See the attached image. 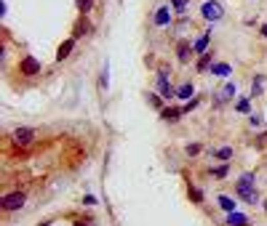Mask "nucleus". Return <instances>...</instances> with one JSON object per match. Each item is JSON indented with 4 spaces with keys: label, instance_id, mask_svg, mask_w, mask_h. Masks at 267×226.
<instances>
[{
    "label": "nucleus",
    "instance_id": "1",
    "mask_svg": "<svg viewBox=\"0 0 267 226\" xmlns=\"http://www.w3.org/2000/svg\"><path fill=\"white\" fill-rule=\"evenodd\" d=\"M235 194L246 202V205H257L259 202V192H257V176L251 171L243 173L238 181H235Z\"/></svg>",
    "mask_w": 267,
    "mask_h": 226
},
{
    "label": "nucleus",
    "instance_id": "2",
    "mask_svg": "<svg viewBox=\"0 0 267 226\" xmlns=\"http://www.w3.org/2000/svg\"><path fill=\"white\" fill-rule=\"evenodd\" d=\"M155 91H158L166 101L177 99V88L171 86V69H168V67H160V72H158V77H155Z\"/></svg>",
    "mask_w": 267,
    "mask_h": 226
},
{
    "label": "nucleus",
    "instance_id": "3",
    "mask_svg": "<svg viewBox=\"0 0 267 226\" xmlns=\"http://www.w3.org/2000/svg\"><path fill=\"white\" fill-rule=\"evenodd\" d=\"M25 202H27V192H8V194L0 197V210L14 213V210H21Z\"/></svg>",
    "mask_w": 267,
    "mask_h": 226
},
{
    "label": "nucleus",
    "instance_id": "4",
    "mask_svg": "<svg viewBox=\"0 0 267 226\" xmlns=\"http://www.w3.org/2000/svg\"><path fill=\"white\" fill-rule=\"evenodd\" d=\"M201 16L214 24V21H219V19L225 16V6L219 3V0H206V3L201 6Z\"/></svg>",
    "mask_w": 267,
    "mask_h": 226
},
{
    "label": "nucleus",
    "instance_id": "5",
    "mask_svg": "<svg viewBox=\"0 0 267 226\" xmlns=\"http://www.w3.org/2000/svg\"><path fill=\"white\" fill-rule=\"evenodd\" d=\"M40 69H43V64H40L35 56H21V59H19V72H21V75L35 77V75H40Z\"/></svg>",
    "mask_w": 267,
    "mask_h": 226
},
{
    "label": "nucleus",
    "instance_id": "6",
    "mask_svg": "<svg viewBox=\"0 0 267 226\" xmlns=\"http://www.w3.org/2000/svg\"><path fill=\"white\" fill-rule=\"evenodd\" d=\"M235 96H238V86H235V82H225V86L214 93V104L219 106V104H225V101H233Z\"/></svg>",
    "mask_w": 267,
    "mask_h": 226
},
{
    "label": "nucleus",
    "instance_id": "7",
    "mask_svg": "<svg viewBox=\"0 0 267 226\" xmlns=\"http://www.w3.org/2000/svg\"><path fill=\"white\" fill-rule=\"evenodd\" d=\"M32 138H35V130L32 128H16L14 133H11V141H14L16 147H27Z\"/></svg>",
    "mask_w": 267,
    "mask_h": 226
},
{
    "label": "nucleus",
    "instance_id": "8",
    "mask_svg": "<svg viewBox=\"0 0 267 226\" xmlns=\"http://www.w3.org/2000/svg\"><path fill=\"white\" fill-rule=\"evenodd\" d=\"M192 43L190 40H179V45H177V59H179V64H190L192 62Z\"/></svg>",
    "mask_w": 267,
    "mask_h": 226
},
{
    "label": "nucleus",
    "instance_id": "9",
    "mask_svg": "<svg viewBox=\"0 0 267 226\" xmlns=\"http://www.w3.org/2000/svg\"><path fill=\"white\" fill-rule=\"evenodd\" d=\"M88 32H91L88 14H80V16H78V21H75V27H72V38L78 40V38H83V35H88Z\"/></svg>",
    "mask_w": 267,
    "mask_h": 226
},
{
    "label": "nucleus",
    "instance_id": "10",
    "mask_svg": "<svg viewBox=\"0 0 267 226\" xmlns=\"http://www.w3.org/2000/svg\"><path fill=\"white\" fill-rule=\"evenodd\" d=\"M153 24L155 27H168L171 24V6H160L153 16Z\"/></svg>",
    "mask_w": 267,
    "mask_h": 226
},
{
    "label": "nucleus",
    "instance_id": "11",
    "mask_svg": "<svg viewBox=\"0 0 267 226\" xmlns=\"http://www.w3.org/2000/svg\"><path fill=\"white\" fill-rule=\"evenodd\" d=\"M208 43H211V30H206V32L201 35V38L192 43V51L198 53V56H201V53H206V51H208Z\"/></svg>",
    "mask_w": 267,
    "mask_h": 226
},
{
    "label": "nucleus",
    "instance_id": "12",
    "mask_svg": "<svg viewBox=\"0 0 267 226\" xmlns=\"http://www.w3.org/2000/svg\"><path fill=\"white\" fill-rule=\"evenodd\" d=\"M72 48H75V38H67L62 45H59V51H56V62H64V59L69 56V53H72Z\"/></svg>",
    "mask_w": 267,
    "mask_h": 226
},
{
    "label": "nucleus",
    "instance_id": "13",
    "mask_svg": "<svg viewBox=\"0 0 267 226\" xmlns=\"http://www.w3.org/2000/svg\"><path fill=\"white\" fill-rule=\"evenodd\" d=\"M233 154H235V149H233V147H219V149H211V157H214V160H219V162H230V160H233Z\"/></svg>",
    "mask_w": 267,
    "mask_h": 226
},
{
    "label": "nucleus",
    "instance_id": "14",
    "mask_svg": "<svg viewBox=\"0 0 267 226\" xmlns=\"http://www.w3.org/2000/svg\"><path fill=\"white\" fill-rule=\"evenodd\" d=\"M251 223L246 218V213H240V210H233V213H227V226H246Z\"/></svg>",
    "mask_w": 267,
    "mask_h": 226
},
{
    "label": "nucleus",
    "instance_id": "15",
    "mask_svg": "<svg viewBox=\"0 0 267 226\" xmlns=\"http://www.w3.org/2000/svg\"><path fill=\"white\" fill-rule=\"evenodd\" d=\"M211 64H214V53L206 51V53L198 56V64H195V69H198V72H206V69H211Z\"/></svg>",
    "mask_w": 267,
    "mask_h": 226
},
{
    "label": "nucleus",
    "instance_id": "16",
    "mask_svg": "<svg viewBox=\"0 0 267 226\" xmlns=\"http://www.w3.org/2000/svg\"><path fill=\"white\" fill-rule=\"evenodd\" d=\"M211 72H214V77H227L230 72H233V64H227V62H214V64H211Z\"/></svg>",
    "mask_w": 267,
    "mask_h": 226
},
{
    "label": "nucleus",
    "instance_id": "17",
    "mask_svg": "<svg viewBox=\"0 0 267 226\" xmlns=\"http://www.w3.org/2000/svg\"><path fill=\"white\" fill-rule=\"evenodd\" d=\"M182 115H184L182 106H166V109H160V117H163V120H171V123H177Z\"/></svg>",
    "mask_w": 267,
    "mask_h": 226
},
{
    "label": "nucleus",
    "instance_id": "18",
    "mask_svg": "<svg viewBox=\"0 0 267 226\" xmlns=\"http://www.w3.org/2000/svg\"><path fill=\"white\" fill-rule=\"evenodd\" d=\"M192 96H195V86H192V82H182V86L177 88V99L187 101V99H192Z\"/></svg>",
    "mask_w": 267,
    "mask_h": 226
},
{
    "label": "nucleus",
    "instance_id": "19",
    "mask_svg": "<svg viewBox=\"0 0 267 226\" xmlns=\"http://www.w3.org/2000/svg\"><path fill=\"white\" fill-rule=\"evenodd\" d=\"M227 173H230V162H219V165H214V168L208 171V176L216 178V181L219 178H227Z\"/></svg>",
    "mask_w": 267,
    "mask_h": 226
},
{
    "label": "nucleus",
    "instance_id": "20",
    "mask_svg": "<svg viewBox=\"0 0 267 226\" xmlns=\"http://www.w3.org/2000/svg\"><path fill=\"white\" fill-rule=\"evenodd\" d=\"M187 200L192 202V205H201V202H203V189L190 186V189H187Z\"/></svg>",
    "mask_w": 267,
    "mask_h": 226
},
{
    "label": "nucleus",
    "instance_id": "21",
    "mask_svg": "<svg viewBox=\"0 0 267 226\" xmlns=\"http://www.w3.org/2000/svg\"><path fill=\"white\" fill-rule=\"evenodd\" d=\"M216 202H219V208H222L225 213L238 210V208H235V200H230V197H225V194H219V197H216Z\"/></svg>",
    "mask_w": 267,
    "mask_h": 226
},
{
    "label": "nucleus",
    "instance_id": "22",
    "mask_svg": "<svg viewBox=\"0 0 267 226\" xmlns=\"http://www.w3.org/2000/svg\"><path fill=\"white\" fill-rule=\"evenodd\" d=\"M147 101H150V104H153V106H155V109H166V106H163V101H166V99H163V96H160V93H158V91H150V93H147Z\"/></svg>",
    "mask_w": 267,
    "mask_h": 226
},
{
    "label": "nucleus",
    "instance_id": "23",
    "mask_svg": "<svg viewBox=\"0 0 267 226\" xmlns=\"http://www.w3.org/2000/svg\"><path fill=\"white\" fill-rule=\"evenodd\" d=\"M201 152H203V144H201V141H190V144L184 147V154H187V157H198Z\"/></svg>",
    "mask_w": 267,
    "mask_h": 226
},
{
    "label": "nucleus",
    "instance_id": "24",
    "mask_svg": "<svg viewBox=\"0 0 267 226\" xmlns=\"http://www.w3.org/2000/svg\"><path fill=\"white\" fill-rule=\"evenodd\" d=\"M235 109H238L240 115H251V99H246V96H240V99L235 101Z\"/></svg>",
    "mask_w": 267,
    "mask_h": 226
},
{
    "label": "nucleus",
    "instance_id": "25",
    "mask_svg": "<svg viewBox=\"0 0 267 226\" xmlns=\"http://www.w3.org/2000/svg\"><path fill=\"white\" fill-rule=\"evenodd\" d=\"M107 86H110V64H104L102 67V75H99V88L107 91Z\"/></svg>",
    "mask_w": 267,
    "mask_h": 226
},
{
    "label": "nucleus",
    "instance_id": "26",
    "mask_svg": "<svg viewBox=\"0 0 267 226\" xmlns=\"http://www.w3.org/2000/svg\"><path fill=\"white\" fill-rule=\"evenodd\" d=\"M262 91H264V77L257 75L254 77V86H251V96H262Z\"/></svg>",
    "mask_w": 267,
    "mask_h": 226
},
{
    "label": "nucleus",
    "instance_id": "27",
    "mask_svg": "<svg viewBox=\"0 0 267 226\" xmlns=\"http://www.w3.org/2000/svg\"><path fill=\"white\" fill-rule=\"evenodd\" d=\"M198 104H201V96H192V99H187L182 104V112L187 115V112H192V109H198Z\"/></svg>",
    "mask_w": 267,
    "mask_h": 226
},
{
    "label": "nucleus",
    "instance_id": "28",
    "mask_svg": "<svg viewBox=\"0 0 267 226\" xmlns=\"http://www.w3.org/2000/svg\"><path fill=\"white\" fill-rule=\"evenodd\" d=\"M75 6H78L80 14H88V11L94 8V0H75Z\"/></svg>",
    "mask_w": 267,
    "mask_h": 226
},
{
    "label": "nucleus",
    "instance_id": "29",
    "mask_svg": "<svg viewBox=\"0 0 267 226\" xmlns=\"http://www.w3.org/2000/svg\"><path fill=\"white\" fill-rule=\"evenodd\" d=\"M187 6H190V0H171V8L177 11V14H184Z\"/></svg>",
    "mask_w": 267,
    "mask_h": 226
},
{
    "label": "nucleus",
    "instance_id": "30",
    "mask_svg": "<svg viewBox=\"0 0 267 226\" xmlns=\"http://www.w3.org/2000/svg\"><path fill=\"white\" fill-rule=\"evenodd\" d=\"M254 149H267V130H262V133L254 138Z\"/></svg>",
    "mask_w": 267,
    "mask_h": 226
},
{
    "label": "nucleus",
    "instance_id": "31",
    "mask_svg": "<svg viewBox=\"0 0 267 226\" xmlns=\"http://www.w3.org/2000/svg\"><path fill=\"white\" fill-rule=\"evenodd\" d=\"M249 123H251V128L262 130V125H264V117H262V115H249Z\"/></svg>",
    "mask_w": 267,
    "mask_h": 226
},
{
    "label": "nucleus",
    "instance_id": "32",
    "mask_svg": "<svg viewBox=\"0 0 267 226\" xmlns=\"http://www.w3.org/2000/svg\"><path fill=\"white\" fill-rule=\"evenodd\" d=\"M83 205H96V197L94 194H86L83 197Z\"/></svg>",
    "mask_w": 267,
    "mask_h": 226
},
{
    "label": "nucleus",
    "instance_id": "33",
    "mask_svg": "<svg viewBox=\"0 0 267 226\" xmlns=\"http://www.w3.org/2000/svg\"><path fill=\"white\" fill-rule=\"evenodd\" d=\"M259 32H262V38H267V24H262V30H259Z\"/></svg>",
    "mask_w": 267,
    "mask_h": 226
},
{
    "label": "nucleus",
    "instance_id": "34",
    "mask_svg": "<svg viewBox=\"0 0 267 226\" xmlns=\"http://www.w3.org/2000/svg\"><path fill=\"white\" fill-rule=\"evenodd\" d=\"M72 226H88V223H83V221H75Z\"/></svg>",
    "mask_w": 267,
    "mask_h": 226
},
{
    "label": "nucleus",
    "instance_id": "35",
    "mask_svg": "<svg viewBox=\"0 0 267 226\" xmlns=\"http://www.w3.org/2000/svg\"><path fill=\"white\" fill-rule=\"evenodd\" d=\"M38 226H51V221H43V223H38Z\"/></svg>",
    "mask_w": 267,
    "mask_h": 226
},
{
    "label": "nucleus",
    "instance_id": "36",
    "mask_svg": "<svg viewBox=\"0 0 267 226\" xmlns=\"http://www.w3.org/2000/svg\"><path fill=\"white\" fill-rule=\"evenodd\" d=\"M264 210H267V200H264Z\"/></svg>",
    "mask_w": 267,
    "mask_h": 226
},
{
    "label": "nucleus",
    "instance_id": "37",
    "mask_svg": "<svg viewBox=\"0 0 267 226\" xmlns=\"http://www.w3.org/2000/svg\"><path fill=\"white\" fill-rule=\"evenodd\" d=\"M246 226H251V223H246Z\"/></svg>",
    "mask_w": 267,
    "mask_h": 226
}]
</instances>
